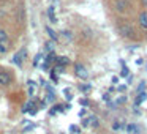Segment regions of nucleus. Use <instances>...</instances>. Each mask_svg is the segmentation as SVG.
<instances>
[{
  "mask_svg": "<svg viewBox=\"0 0 147 134\" xmlns=\"http://www.w3.org/2000/svg\"><path fill=\"white\" fill-rule=\"evenodd\" d=\"M117 30H119V33H120V36H123V38H127V40H136L138 38L136 29H134L130 22H127V21H122L117 25Z\"/></svg>",
  "mask_w": 147,
  "mask_h": 134,
  "instance_id": "f257e3e1",
  "label": "nucleus"
},
{
  "mask_svg": "<svg viewBox=\"0 0 147 134\" xmlns=\"http://www.w3.org/2000/svg\"><path fill=\"white\" fill-rule=\"evenodd\" d=\"M112 7H114V10L117 11V13L123 14V13H127L128 8H130V2H128V0H114Z\"/></svg>",
  "mask_w": 147,
  "mask_h": 134,
  "instance_id": "f03ea898",
  "label": "nucleus"
},
{
  "mask_svg": "<svg viewBox=\"0 0 147 134\" xmlns=\"http://www.w3.org/2000/svg\"><path fill=\"white\" fill-rule=\"evenodd\" d=\"M74 74L82 80H86L89 77V71H87V68L82 63H74Z\"/></svg>",
  "mask_w": 147,
  "mask_h": 134,
  "instance_id": "7ed1b4c3",
  "label": "nucleus"
},
{
  "mask_svg": "<svg viewBox=\"0 0 147 134\" xmlns=\"http://www.w3.org/2000/svg\"><path fill=\"white\" fill-rule=\"evenodd\" d=\"M11 82H13V76H11V74L8 73V71H5V70H0V85L8 87Z\"/></svg>",
  "mask_w": 147,
  "mask_h": 134,
  "instance_id": "20e7f679",
  "label": "nucleus"
},
{
  "mask_svg": "<svg viewBox=\"0 0 147 134\" xmlns=\"http://www.w3.org/2000/svg\"><path fill=\"white\" fill-rule=\"evenodd\" d=\"M26 55H27V52H26V49H21L19 52H16V54H14V57H13V62L14 63L18 65V66H22V62H24V58H26Z\"/></svg>",
  "mask_w": 147,
  "mask_h": 134,
  "instance_id": "39448f33",
  "label": "nucleus"
},
{
  "mask_svg": "<svg viewBox=\"0 0 147 134\" xmlns=\"http://www.w3.org/2000/svg\"><path fill=\"white\" fill-rule=\"evenodd\" d=\"M138 25H139L141 29L147 30V10L141 11V13L138 14Z\"/></svg>",
  "mask_w": 147,
  "mask_h": 134,
  "instance_id": "423d86ee",
  "label": "nucleus"
},
{
  "mask_svg": "<svg viewBox=\"0 0 147 134\" xmlns=\"http://www.w3.org/2000/svg\"><path fill=\"white\" fill-rule=\"evenodd\" d=\"M147 99V92L146 90H144V92H139V93H136V98H134V106H141L142 104L144 101H146Z\"/></svg>",
  "mask_w": 147,
  "mask_h": 134,
  "instance_id": "0eeeda50",
  "label": "nucleus"
},
{
  "mask_svg": "<svg viewBox=\"0 0 147 134\" xmlns=\"http://www.w3.org/2000/svg\"><path fill=\"white\" fill-rule=\"evenodd\" d=\"M125 131H127L128 134H139V128H138L134 123L127 125V126H125Z\"/></svg>",
  "mask_w": 147,
  "mask_h": 134,
  "instance_id": "6e6552de",
  "label": "nucleus"
},
{
  "mask_svg": "<svg viewBox=\"0 0 147 134\" xmlns=\"http://www.w3.org/2000/svg\"><path fill=\"white\" fill-rule=\"evenodd\" d=\"M46 32H48L49 38H51L52 41H59V38H60V35H59V33H55V30H52L51 27H46Z\"/></svg>",
  "mask_w": 147,
  "mask_h": 134,
  "instance_id": "1a4fd4ad",
  "label": "nucleus"
},
{
  "mask_svg": "<svg viewBox=\"0 0 147 134\" xmlns=\"http://www.w3.org/2000/svg\"><path fill=\"white\" fill-rule=\"evenodd\" d=\"M10 36H8V32L3 29H0V44H7Z\"/></svg>",
  "mask_w": 147,
  "mask_h": 134,
  "instance_id": "9d476101",
  "label": "nucleus"
},
{
  "mask_svg": "<svg viewBox=\"0 0 147 134\" xmlns=\"http://www.w3.org/2000/svg\"><path fill=\"white\" fill-rule=\"evenodd\" d=\"M120 65H122V71H120V77H128L130 76V68L125 65L123 60H120Z\"/></svg>",
  "mask_w": 147,
  "mask_h": 134,
  "instance_id": "9b49d317",
  "label": "nucleus"
},
{
  "mask_svg": "<svg viewBox=\"0 0 147 134\" xmlns=\"http://www.w3.org/2000/svg\"><path fill=\"white\" fill-rule=\"evenodd\" d=\"M87 118H89V121H90V126H93V128L100 126V120H98L96 115H90V117H87Z\"/></svg>",
  "mask_w": 147,
  "mask_h": 134,
  "instance_id": "f8f14e48",
  "label": "nucleus"
},
{
  "mask_svg": "<svg viewBox=\"0 0 147 134\" xmlns=\"http://www.w3.org/2000/svg\"><path fill=\"white\" fill-rule=\"evenodd\" d=\"M48 16H49V21H51L52 24L57 22V17H55V14H54V7H49L48 8Z\"/></svg>",
  "mask_w": 147,
  "mask_h": 134,
  "instance_id": "ddd939ff",
  "label": "nucleus"
},
{
  "mask_svg": "<svg viewBox=\"0 0 147 134\" xmlns=\"http://www.w3.org/2000/svg\"><path fill=\"white\" fill-rule=\"evenodd\" d=\"M112 129L114 131H119V129H125V123L123 121H119V120H114V123H112Z\"/></svg>",
  "mask_w": 147,
  "mask_h": 134,
  "instance_id": "4468645a",
  "label": "nucleus"
},
{
  "mask_svg": "<svg viewBox=\"0 0 147 134\" xmlns=\"http://www.w3.org/2000/svg\"><path fill=\"white\" fill-rule=\"evenodd\" d=\"M62 36H63L65 40H68V41H73V32H70V30H63V32H60Z\"/></svg>",
  "mask_w": 147,
  "mask_h": 134,
  "instance_id": "2eb2a0df",
  "label": "nucleus"
},
{
  "mask_svg": "<svg viewBox=\"0 0 147 134\" xmlns=\"http://www.w3.org/2000/svg\"><path fill=\"white\" fill-rule=\"evenodd\" d=\"M27 84H29V95L32 96L35 93V80H29Z\"/></svg>",
  "mask_w": 147,
  "mask_h": 134,
  "instance_id": "dca6fc26",
  "label": "nucleus"
},
{
  "mask_svg": "<svg viewBox=\"0 0 147 134\" xmlns=\"http://www.w3.org/2000/svg\"><path fill=\"white\" fill-rule=\"evenodd\" d=\"M146 87H147V82H146V80H141L139 85H138V88H136V93L144 92V90H146Z\"/></svg>",
  "mask_w": 147,
  "mask_h": 134,
  "instance_id": "f3484780",
  "label": "nucleus"
},
{
  "mask_svg": "<svg viewBox=\"0 0 147 134\" xmlns=\"http://www.w3.org/2000/svg\"><path fill=\"white\" fill-rule=\"evenodd\" d=\"M123 103H127V96H120V98H117L115 104H117V106H120V104H123Z\"/></svg>",
  "mask_w": 147,
  "mask_h": 134,
  "instance_id": "a211bd4d",
  "label": "nucleus"
},
{
  "mask_svg": "<svg viewBox=\"0 0 147 134\" xmlns=\"http://www.w3.org/2000/svg\"><path fill=\"white\" fill-rule=\"evenodd\" d=\"M51 79H52V82H55V84L59 82V77H57V74H55V71H54V70L51 71Z\"/></svg>",
  "mask_w": 147,
  "mask_h": 134,
  "instance_id": "6ab92c4d",
  "label": "nucleus"
},
{
  "mask_svg": "<svg viewBox=\"0 0 147 134\" xmlns=\"http://www.w3.org/2000/svg\"><path fill=\"white\" fill-rule=\"evenodd\" d=\"M46 51H49V52H51L52 51V49H54V44H52V41H48V43H46Z\"/></svg>",
  "mask_w": 147,
  "mask_h": 134,
  "instance_id": "aec40b11",
  "label": "nucleus"
},
{
  "mask_svg": "<svg viewBox=\"0 0 147 134\" xmlns=\"http://www.w3.org/2000/svg\"><path fill=\"white\" fill-rule=\"evenodd\" d=\"M70 131H71V133H74V134H79V133H81V131H79V128H78V126H74V125H71V126H70Z\"/></svg>",
  "mask_w": 147,
  "mask_h": 134,
  "instance_id": "412c9836",
  "label": "nucleus"
},
{
  "mask_svg": "<svg viewBox=\"0 0 147 134\" xmlns=\"http://www.w3.org/2000/svg\"><path fill=\"white\" fill-rule=\"evenodd\" d=\"M79 88H81V92L86 93V92H89V90H90V85H89V84H87V85L84 84V85H81V87H79Z\"/></svg>",
  "mask_w": 147,
  "mask_h": 134,
  "instance_id": "4be33fe9",
  "label": "nucleus"
},
{
  "mask_svg": "<svg viewBox=\"0 0 147 134\" xmlns=\"http://www.w3.org/2000/svg\"><path fill=\"white\" fill-rule=\"evenodd\" d=\"M63 93H65V98H67L68 101H70V99L73 98V96H71V93H70V90H68V88H65V92H63Z\"/></svg>",
  "mask_w": 147,
  "mask_h": 134,
  "instance_id": "5701e85b",
  "label": "nucleus"
},
{
  "mask_svg": "<svg viewBox=\"0 0 147 134\" xmlns=\"http://www.w3.org/2000/svg\"><path fill=\"white\" fill-rule=\"evenodd\" d=\"M40 58H41V54H36V55H35V58H33V65H35V66H36V65H38Z\"/></svg>",
  "mask_w": 147,
  "mask_h": 134,
  "instance_id": "b1692460",
  "label": "nucleus"
},
{
  "mask_svg": "<svg viewBox=\"0 0 147 134\" xmlns=\"http://www.w3.org/2000/svg\"><path fill=\"white\" fill-rule=\"evenodd\" d=\"M103 101H111V93H105V95H103Z\"/></svg>",
  "mask_w": 147,
  "mask_h": 134,
  "instance_id": "393cba45",
  "label": "nucleus"
},
{
  "mask_svg": "<svg viewBox=\"0 0 147 134\" xmlns=\"http://www.w3.org/2000/svg\"><path fill=\"white\" fill-rule=\"evenodd\" d=\"M41 70H45V71H48V70H49V63H48V62H43V65H41Z\"/></svg>",
  "mask_w": 147,
  "mask_h": 134,
  "instance_id": "a878e982",
  "label": "nucleus"
},
{
  "mask_svg": "<svg viewBox=\"0 0 147 134\" xmlns=\"http://www.w3.org/2000/svg\"><path fill=\"white\" fill-rule=\"evenodd\" d=\"M79 104H82V106H89V99H86V98L79 99Z\"/></svg>",
  "mask_w": 147,
  "mask_h": 134,
  "instance_id": "bb28decb",
  "label": "nucleus"
},
{
  "mask_svg": "<svg viewBox=\"0 0 147 134\" xmlns=\"http://www.w3.org/2000/svg\"><path fill=\"white\" fill-rule=\"evenodd\" d=\"M82 126H84V128L90 126V121H89V118H84V120H82Z\"/></svg>",
  "mask_w": 147,
  "mask_h": 134,
  "instance_id": "cd10ccee",
  "label": "nucleus"
},
{
  "mask_svg": "<svg viewBox=\"0 0 147 134\" xmlns=\"http://www.w3.org/2000/svg\"><path fill=\"white\" fill-rule=\"evenodd\" d=\"M33 128H35V125H29V126H26V128H24V133H27V131H32Z\"/></svg>",
  "mask_w": 147,
  "mask_h": 134,
  "instance_id": "c85d7f7f",
  "label": "nucleus"
},
{
  "mask_svg": "<svg viewBox=\"0 0 147 134\" xmlns=\"http://www.w3.org/2000/svg\"><path fill=\"white\" fill-rule=\"evenodd\" d=\"M141 5L144 7V10H147V0H141Z\"/></svg>",
  "mask_w": 147,
  "mask_h": 134,
  "instance_id": "c756f323",
  "label": "nucleus"
},
{
  "mask_svg": "<svg viewBox=\"0 0 147 134\" xmlns=\"http://www.w3.org/2000/svg\"><path fill=\"white\" fill-rule=\"evenodd\" d=\"M127 90V85H119V92H125Z\"/></svg>",
  "mask_w": 147,
  "mask_h": 134,
  "instance_id": "7c9ffc66",
  "label": "nucleus"
},
{
  "mask_svg": "<svg viewBox=\"0 0 147 134\" xmlns=\"http://www.w3.org/2000/svg\"><path fill=\"white\" fill-rule=\"evenodd\" d=\"M111 82H112V84H117V82H119V77H117V76H114V77L111 79Z\"/></svg>",
  "mask_w": 147,
  "mask_h": 134,
  "instance_id": "2f4dec72",
  "label": "nucleus"
},
{
  "mask_svg": "<svg viewBox=\"0 0 147 134\" xmlns=\"http://www.w3.org/2000/svg\"><path fill=\"white\" fill-rule=\"evenodd\" d=\"M84 115H86V109H81V111H79V117H84Z\"/></svg>",
  "mask_w": 147,
  "mask_h": 134,
  "instance_id": "473e14b6",
  "label": "nucleus"
},
{
  "mask_svg": "<svg viewBox=\"0 0 147 134\" xmlns=\"http://www.w3.org/2000/svg\"><path fill=\"white\" fill-rule=\"evenodd\" d=\"M142 63H144L142 58H136V65H142Z\"/></svg>",
  "mask_w": 147,
  "mask_h": 134,
  "instance_id": "72a5a7b5",
  "label": "nucleus"
},
{
  "mask_svg": "<svg viewBox=\"0 0 147 134\" xmlns=\"http://www.w3.org/2000/svg\"><path fill=\"white\" fill-rule=\"evenodd\" d=\"M52 2H55V0H52Z\"/></svg>",
  "mask_w": 147,
  "mask_h": 134,
  "instance_id": "f704fd0d",
  "label": "nucleus"
},
{
  "mask_svg": "<svg viewBox=\"0 0 147 134\" xmlns=\"http://www.w3.org/2000/svg\"><path fill=\"white\" fill-rule=\"evenodd\" d=\"M62 134H63V133H62Z\"/></svg>",
  "mask_w": 147,
  "mask_h": 134,
  "instance_id": "c9c22d12",
  "label": "nucleus"
}]
</instances>
